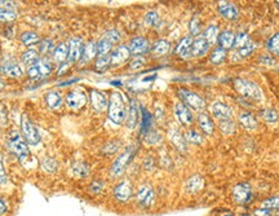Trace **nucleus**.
Wrapping results in <instances>:
<instances>
[{
    "mask_svg": "<svg viewBox=\"0 0 279 216\" xmlns=\"http://www.w3.org/2000/svg\"><path fill=\"white\" fill-rule=\"evenodd\" d=\"M127 105L123 95L120 92H113L109 99L107 115L109 119L115 124H122L127 118Z\"/></svg>",
    "mask_w": 279,
    "mask_h": 216,
    "instance_id": "obj_1",
    "label": "nucleus"
},
{
    "mask_svg": "<svg viewBox=\"0 0 279 216\" xmlns=\"http://www.w3.org/2000/svg\"><path fill=\"white\" fill-rule=\"evenodd\" d=\"M234 88L240 96L249 99L253 101H263L264 100V93L263 90L260 88L255 82L248 79H243V78H238L234 80Z\"/></svg>",
    "mask_w": 279,
    "mask_h": 216,
    "instance_id": "obj_2",
    "label": "nucleus"
},
{
    "mask_svg": "<svg viewBox=\"0 0 279 216\" xmlns=\"http://www.w3.org/2000/svg\"><path fill=\"white\" fill-rule=\"evenodd\" d=\"M7 143L9 149L18 157V160L21 162L26 160L27 157L30 156L29 152V147H27L26 140L23 139V136L17 130H10L8 133Z\"/></svg>",
    "mask_w": 279,
    "mask_h": 216,
    "instance_id": "obj_3",
    "label": "nucleus"
},
{
    "mask_svg": "<svg viewBox=\"0 0 279 216\" xmlns=\"http://www.w3.org/2000/svg\"><path fill=\"white\" fill-rule=\"evenodd\" d=\"M135 153H136V148L133 147V145L127 148L123 153L116 158L115 162L113 163V166L110 168V175L113 177L122 176L127 167H128V164L131 163V161H132Z\"/></svg>",
    "mask_w": 279,
    "mask_h": 216,
    "instance_id": "obj_4",
    "label": "nucleus"
},
{
    "mask_svg": "<svg viewBox=\"0 0 279 216\" xmlns=\"http://www.w3.org/2000/svg\"><path fill=\"white\" fill-rule=\"evenodd\" d=\"M179 97L181 103L185 104L186 107L189 108L190 110H195L202 113L203 110L207 108V104L204 101V99L198 95V93L193 92L189 90H180L179 91Z\"/></svg>",
    "mask_w": 279,
    "mask_h": 216,
    "instance_id": "obj_5",
    "label": "nucleus"
},
{
    "mask_svg": "<svg viewBox=\"0 0 279 216\" xmlns=\"http://www.w3.org/2000/svg\"><path fill=\"white\" fill-rule=\"evenodd\" d=\"M120 42V34L119 31L113 29V30H109L103 34V37L98 40L97 43V54L98 56H105V54H110L113 47L116 43Z\"/></svg>",
    "mask_w": 279,
    "mask_h": 216,
    "instance_id": "obj_6",
    "label": "nucleus"
},
{
    "mask_svg": "<svg viewBox=\"0 0 279 216\" xmlns=\"http://www.w3.org/2000/svg\"><path fill=\"white\" fill-rule=\"evenodd\" d=\"M21 130H22L23 139L26 140L27 144L37 145L40 141V135L38 132L37 127L34 126L33 122H31L30 118L26 114H23L22 118H21Z\"/></svg>",
    "mask_w": 279,
    "mask_h": 216,
    "instance_id": "obj_7",
    "label": "nucleus"
},
{
    "mask_svg": "<svg viewBox=\"0 0 279 216\" xmlns=\"http://www.w3.org/2000/svg\"><path fill=\"white\" fill-rule=\"evenodd\" d=\"M232 200L239 205H246L252 200V186L248 183H240L232 189Z\"/></svg>",
    "mask_w": 279,
    "mask_h": 216,
    "instance_id": "obj_8",
    "label": "nucleus"
},
{
    "mask_svg": "<svg viewBox=\"0 0 279 216\" xmlns=\"http://www.w3.org/2000/svg\"><path fill=\"white\" fill-rule=\"evenodd\" d=\"M87 104V95L82 88H75L70 91L66 95V105L73 110L82 109L86 107Z\"/></svg>",
    "mask_w": 279,
    "mask_h": 216,
    "instance_id": "obj_9",
    "label": "nucleus"
},
{
    "mask_svg": "<svg viewBox=\"0 0 279 216\" xmlns=\"http://www.w3.org/2000/svg\"><path fill=\"white\" fill-rule=\"evenodd\" d=\"M136 198L140 206L147 209V207L153 206L154 201H155V193H154V189L151 186L147 185V184H143L137 190Z\"/></svg>",
    "mask_w": 279,
    "mask_h": 216,
    "instance_id": "obj_10",
    "label": "nucleus"
},
{
    "mask_svg": "<svg viewBox=\"0 0 279 216\" xmlns=\"http://www.w3.org/2000/svg\"><path fill=\"white\" fill-rule=\"evenodd\" d=\"M175 115H176L180 124H183V126L189 127L193 123V113H191V110H190L189 108L186 107L185 104L177 103L176 105H175Z\"/></svg>",
    "mask_w": 279,
    "mask_h": 216,
    "instance_id": "obj_11",
    "label": "nucleus"
},
{
    "mask_svg": "<svg viewBox=\"0 0 279 216\" xmlns=\"http://www.w3.org/2000/svg\"><path fill=\"white\" fill-rule=\"evenodd\" d=\"M133 194L132 184L128 180H122L118 185L114 188V196L119 202H128Z\"/></svg>",
    "mask_w": 279,
    "mask_h": 216,
    "instance_id": "obj_12",
    "label": "nucleus"
},
{
    "mask_svg": "<svg viewBox=\"0 0 279 216\" xmlns=\"http://www.w3.org/2000/svg\"><path fill=\"white\" fill-rule=\"evenodd\" d=\"M211 114L215 119L219 120H224V119H232V110L229 105H226L224 103H220V101H216V103L212 104L211 107Z\"/></svg>",
    "mask_w": 279,
    "mask_h": 216,
    "instance_id": "obj_13",
    "label": "nucleus"
},
{
    "mask_svg": "<svg viewBox=\"0 0 279 216\" xmlns=\"http://www.w3.org/2000/svg\"><path fill=\"white\" fill-rule=\"evenodd\" d=\"M84 46H86V44H83V40L80 39V38H73V39H70L69 57H67L69 62H77V61H80L82 54H83Z\"/></svg>",
    "mask_w": 279,
    "mask_h": 216,
    "instance_id": "obj_14",
    "label": "nucleus"
},
{
    "mask_svg": "<svg viewBox=\"0 0 279 216\" xmlns=\"http://www.w3.org/2000/svg\"><path fill=\"white\" fill-rule=\"evenodd\" d=\"M131 57V51L127 46H118L115 50L110 54V65L119 66L126 62Z\"/></svg>",
    "mask_w": 279,
    "mask_h": 216,
    "instance_id": "obj_15",
    "label": "nucleus"
},
{
    "mask_svg": "<svg viewBox=\"0 0 279 216\" xmlns=\"http://www.w3.org/2000/svg\"><path fill=\"white\" fill-rule=\"evenodd\" d=\"M91 104L92 108L98 113H102L109 107V100H107L106 95L98 90H92L91 91Z\"/></svg>",
    "mask_w": 279,
    "mask_h": 216,
    "instance_id": "obj_16",
    "label": "nucleus"
},
{
    "mask_svg": "<svg viewBox=\"0 0 279 216\" xmlns=\"http://www.w3.org/2000/svg\"><path fill=\"white\" fill-rule=\"evenodd\" d=\"M140 120V108L139 104L135 100H131L130 108H128V111H127V118H126V126L133 130L136 128V126L139 124Z\"/></svg>",
    "mask_w": 279,
    "mask_h": 216,
    "instance_id": "obj_17",
    "label": "nucleus"
},
{
    "mask_svg": "<svg viewBox=\"0 0 279 216\" xmlns=\"http://www.w3.org/2000/svg\"><path fill=\"white\" fill-rule=\"evenodd\" d=\"M130 51H131V54H136V56H141V54H146L147 51L150 48V44H149V40L145 39L142 37H137V38H133L131 40L130 43Z\"/></svg>",
    "mask_w": 279,
    "mask_h": 216,
    "instance_id": "obj_18",
    "label": "nucleus"
},
{
    "mask_svg": "<svg viewBox=\"0 0 279 216\" xmlns=\"http://www.w3.org/2000/svg\"><path fill=\"white\" fill-rule=\"evenodd\" d=\"M219 12L226 20H236L238 16H239V12H238L236 5L235 4L230 3V1H220Z\"/></svg>",
    "mask_w": 279,
    "mask_h": 216,
    "instance_id": "obj_19",
    "label": "nucleus"
},
{
    "mask_svg": "<svg viewBox=\"0 0 279 216\" xmlns=\"http://www.w3.org/2000/svg\"><path fill=\"white\" fill-rule=\"evenodd\" d=\"M211 48L207 40L203 37H198L196 39L193 40V46H191V56L193 57H202L207 54L208 50Z\"/></svg>",
    "mask_w": 279,
    "mask_h": 216,
    "instance_id": "obj_20",
    "label": "nucleus"
},
{
    "mask_svg": "<svg viewBox=\"0 0 279 216\" xmlns=\"http://www.w3.org/2000/svg\"><path fill=\"white\" fill-rule=\"evenodd\" d=\"M168 136H170L171 143L175 145L179 150L181 152H186V140L183 136V133L180 132L179 128H176L175 126H172L168 131Z\"/></svg>",
    "mask_w": 279,
    "mask_h": 216,
    "instance_id": "obj_21",
    "label": "nucleus"
},
{
    "mask_svg": "<svg viewBox=\"0 0 279 216\" xmlns=\"http://www.w3.org/2000/svg\"><path fill=\"white\" fill-rule=\"evenodd\" d=\"M198 124H199L200 130L206 133L207 136H211L215 131V123H213L212 118L204 111L198 114Z\"/></svg>",
    "mask_w": 279,
    "mask_h": 216,
    "instance_id": "obj_22",
    "label": "nucleus"
},
{
    "mask_svg": "<svg viewBox=\"0 0 279 216\" xmlns=\"http://www.w3.org/2000/svg\"><path fill=\"white\" fill-rule=\"evenodd\" d=\"M204 186V180L200 175H194L185 184V190L189 194H198Z\"/></svg>",
    "mask_w": 279,
    "mask_h": 216,
    "instance_id": "obj_23",
    "label": "nucleus"
},
{
    "mask_svg": "<svg viewBox=\"0 0 279 216\" xmlns=\"http://www.w3.org/2000/svg\"><path fill=\"white\" fill-rule=\"evenodd\" d=\"M193 40L194 39L191 37H184L183 39L180 40V43L177 44L175 54H176L179 57H181V58H185V57L190 56V54H191Z\"/></svg>",
    "mask_w": 279,
    "mask_h": 216,
    "instance_id": "obj_24",
    "label": "nucleus"
},
{
    "mask_svg": "<svg viewBox=\"0 0 279 216\" xmlns=\"http://www.w3.org/2000/svg\"><path fill=\"white\" fill-rule=\"evenodd\" d=\"M238 120H239V123L242 124V127H244L246 130H256L257 128V120L256 118L253 116L252 113H249V111H242V113L238 115Z\"/></svg>",
    "mask_w": 279,
    "mask_h": 216,
    "instance_id": "obj_25",
    "label": "nucleus"
},
{
    "mask_svg": "<svg viewBox=\"0 0 279 216\" xmlns=\"http://www.w3.org/2000/svg\"><path fill=\"white\" fill-rule=\"evenodd\" d=\"M0 73L7 75L10 78H21L22 77V69H21L17 63L8 62L4 63L3 66L0 67Z\"/></svg>",
    "mask_w": 279,
    "mask_h": 216,
    "instance_id": "obj_26",
    "label": "nucleus"
},
{
    "mask_svg": "<svg viewBox=\"0 0 279 216\" xmlns=\"http://www.w3.org/2000/svg\"><path fill=\"white\" fill-rule=\"evenodd\" d=\"M234 40H235V35L230 30H225L219 35V47L224 48V50H230L234 47Z\"/></svg>",
    "mask_w": 279,
    "mask_h": 216,
    "instance_id": "obj_27",
    "label": "nucleus"
},
{
    "mask_svg": "<svg viewBox=\"0 0 279 216\" xmlns=\"http://www.w3.org/2000/svg\"><path fill=\"white\" fill-rule=\"evenodd\" d=\"M69 57V46L65 43H61L53 50V60L57 63H62L67 60Z\"/></svg>",
    "mask_w": 279,
    "mask_h": 216,
    "instance_id": "obj_28",
    "label": "nucleus"
},
{
    "mask_svg": "<svg viewBox=\"0 0 279 216\" xmlns=\"http://www.w3.org/2000/svg\"><path fill=\"white\" fill-rule=\"evenodd\" d=\"M219 27L212 23V25H209L206 30H204V34H203L202 37L207 40V43H208L209 46L212 47L216 44L217 39H219Z\"/></svg>",
    "mask_w": 279,
    "mask_h": 216,
    "instance_id": "obj_29",
    "label": "nucleus"
},
{
    "mask_svg": "<svg viewBox=\"0 0 279 216\" xmlns=\"http://www.w3.org/2000/svg\"><path fill=\"white\" fill-rule=\"evenodd\" d=\"M171 51V44L168 40L166 39H160L158 42H155V44L151 48V52H153L155 56H166L168 52Z\"/></svg>",
    "mask_w": 279,
    "mask_h": 216,
    "instance_id": "obj_30",
    "label": "nucleus"
},
{
    "mask_svg": "<svg viewBox=\"0 0 279 216\" xmlns=\"http://www.w3.org/2000/svg\"><path fill=\"white\" fill-rule=\"evenodd\" d=\"M46 103L50 109H57L62 104V96L57 91H50V92H48L46 95Z\"/></svg>",
    "mask_w": 279,
    "mask_h": 216,
    "instance_id": "obj_31",
    "label": "nucleus"
},
{
    "mask_svg": "<svg viewBox=\"0 0 279 216\" xmlns=\"http://www.w3.org/2000/svg\"><path fill=\"white\" fill-rule=\"evenodd\" d=\"M97 54V44L94 42H90L88 44L84 46L83 54H82V58H80V62L86 63L88 61H91L92 58H94V56Z\"/></svg>",
    "mask_w": 279,
    "mask_h": 216,
    "instance_id": "obj_32",
    "label": "nucleus"
},
{
    "mask_svg": "<svg viewBox=\"0 0 279 216\" xmlns=\"http://www.w3.org/2000/svg\"><path fill=\"white\" fill-rule=\"evenodd\" d=\"M35 65H37L42 78L48 77V75H50V73L53 71V65H52V62H50L48 58H40Z\"/></svg>",
    "mask_w": 279,
    "mask_h": 216,
    "instance_id": "obj_33",
    "label": "nucleus"
},
{
    "mask_svg": "<svg viewBox=\"0 0 279 216\" xmlns=\"http://www.w3.org/2000/svg\"><path fill=\"white\" fill-rule=\"evenodd\" d=\"M39 60H40L39 54H38L37 51L29 50V51H26V52H23L22 61H23V63H26L29 67L33 66V65H35V63H37Z\"/></svg>",
    "mask_w": 279,
    "mask_h": 216,
    "instance_id": "obj_34",
    "label": "nucleus"
},
{
    "mask_svg": "<svg viewBox=\"0 0 279 216\" xmlns=\"http://www.w3.org/2000/svg\"><path fill=\"white\" fill-rule=\"evenodd\" d=\"M226 58V51L221 47H215L212 51V54H211V62L212 63H219L224 62V60Z\"/></svg>",
    "mask_w": 279,
    "mask_h": 216,
    "instance_id": "obj_35",
    "label": "nucleus"
},
{
    "mask_svg": "<svg viewBox=\"0 0 279 216\" xmlns=\"http://www.w3.org/2000/svg\"><path fill=\"white\" fill-rule=\"evenodd\" d=\"M21 42L23 43V46L26 47L35 46L39 42V37L34 31H26L21 35Z\"/></svg>",
    "mask_w": 279,
    "mask_h": 216,
    "instance_id": "obj_36",
    "label": "nucleus"
},
{
    "mask_svg": "<svg viewBox=\"0 0 279 216\" xmlns=\"http://www.w3.org/2000/svg\"><path fill=\"white\" fill-rule=\"evenodd\" d=\"M261 118L268 123H276L279 119V114L274 109L266 108V109L261 110Z\"/></svg>",
    "mask_w": 279,
    "mask_h": 216,
    "instance_id": "obj_37",
    "label": "nucleus"
},
{
    "mask_svg": "<svg viewBox=\"0 0 279 216\" xmlns=\"http://www.w3.org/2000/svg\"><path fill=\"white\" fill-rule=\"evenodd\" d=\"M219 128L224 135H232L235 131V123L232 122V119L219 120Z\"/></svg>",
    "mask_w": 279,
    "mask_h": 216,
    "instance_id": "obj_38",
    "label": "nucleus"
},
{
    "mask_svg": "<svg viewBox=\"0 0 279 216\" xmlns=\"http://www.w3.org/2000/svg\"><path fill=\"white\" fill-rule=\"evenodd\" d=\"M185 140L194 145H200L203 143V137L196 130H189L185 135Z\"/></svg>",
    "mask_w": 279,
    "mask_h": 216,
    "instance_id": "obj_39",
    "label": "nucleus"
},
{
    "mask_svg": "<svg viewBox=\"0 0 279 216\" xmlns=\"http://www.w3.org/2000/svg\"><path fill=\"white\" fill-rule=\"evenodd\" d=\"M249 42H251V39H249V37L246 33L236 34L235 40H234V48H236V50H240V48H243L244 46H247Z\"/></svg>",
    "mask_w": 279,
    "mask_h": 216,
    "instance_id": "obj_40",
    "label": "nucleus"
},
{
    "mask_svg": "<svg viewBox=\"0 0 279 216\" xmlns=\"http://www.w3.org/2000/svg\"><path fill=\"white\" fill-rule=\"evenodd\" d=\"M268 48H269V51L273 54L279 56V33L274 34V35L270 38L269 42H268Z\"/></svg>",
    "mask_w": 279,
    "mask_h": 216,
    "instance_id": "obj_41",
    "label": "nucleus"
},
{
    "mask_svg": "<svg viewBox=\"0 0 279 216\" xmlns=\"http://www.w3.org/2000/svg\"><path fill=\"white\" fill-rule=\"evenodd\" d=\"M16 20V13L13 10L8 9V8H0V21L3 22H10V21Z\"/></svg>",
    "mask_w": 279,
    "mask_h": 216,
    "instance_id": "obj_42",
    "label": "nucleus"
},
{
    "mask_svg": "<svg viewBox=\"0 0 279 216\" xmlns=\"http://www.w3.org/2000/svg\"><path fill=\"white\" fill-rule=\"evenodd\" d=\"M110 65V54H105V56H98L96 60V69L102 71V70L107 69Z\"/></svg>",
    "mask_w": 279,
    "mask_h": 216,
    "instance_id": "obj_43",
    "label": "nucleus"
},
{
    "mask_svg": "<svg viewBox=\"0 0 279 216\" xmlns=\"http://www.w3.org/2000/svg\"><path fill=\"white\" fill-rule=\"evenodd\" d=\"M264 209L268 210H279V197H272V198H268L263 202Z\"/></svg>",
    "mask_w": 279,
    "mask_h": 216,
    "instance_id": "obj_44",
    "label": "nucleus"
},
{
    "mask_svg": "<svg viewBox=\"0 0 279 216\" xmlns=\"http://www.w3.org/2000/svg\"><path fill=\"white\" fill-rule=\"evenodd\" d=\"M189 30L193 37H195V35H198V34L200 33V21L198 17H193V18H191L189 25Z\"/></svg>",
    "mask_w": 279,
    "mask_h": 216,
    "instance_id": "obj_45",
    "label": "nucleus"
},
{
    "mask_svg": "<svg viewBox=\"0 0 279 216\" xmlns=\"http://www.w3.org/2000/svg\"><path fill=\"white\" fill-rule=\"evenodd\" d=\"M255 48H256V46H255V43H253L252 40L249 42L247 46H244L243 48H240V50H238V54H240L242 57H248V56H251V54H253V51H255Z\"/></svg>",
    "mask_w": 279,
    "mask_h": 216,
    "instance_id": "obj_46",
    "label": "nucleus"
},
{
    "mask_svg": "<svg viewBox=\"0 0 279 216\" xmlns=\"http://www.w3.org/2000/svg\"><path fill=\"white\" fill-rule=\"evenodd\" d=\"M158 21H159V16H158L156 12H149V13L145 16V23L149 25V26H154V25H156Z\"/></svg>",
    "mask_w": 279,
    "mask_h": 216,
    "instance_id": "obj_47",
    "label": "nucleus"
},
{
    "mask_svg": "<svg viewBox=\"0 0 279 216\" xmlns=\"http://www.w3.org/2000/svg\"><path fill=\"white\" fill-rule=\"evenodd\" d=\"M52 50H53V43H52V40L46 39L44 40L43 43L40 44V52H42V54H48Z\"/></svg>",
    "mask_w": 279,
    "mask_h": 216,
    "instance_id": "obj_48",
    "label": "nucleus"
},
{
    "mask_svg": "<svg viewBox=\"0 0 279 216\" xmlns=\"http://www.w3.org/2000/svg\"><path fill=\"white\" fill-rule=\"evenodd\" d=\"M75 172H77L78 176L80 177H84L88 175V167L86 166V164H83V163H78L77 166H75Z\"/></svg>",
    "mask_w": 279,
    "mask_h": 216,
    "instance_id": "obj_49",
    "label": "nucleus"
},
{
    "mask_svg": "<svg viewBox=\"0 0 279 216\" xmlns=\"http://www.w3.org/2000/svg\"><path fill=\"white\" fill-rule=\"evenodd\" d=\"M143 63H145V60H143L142 57L137 56L136 58L131 62V69H133V70L141 69V67L143 66Z\"/></svg>",
    "mask_w": 279,
    "mask_h": 216,
    "instance_id": "obj_50",
    "label": "nucleus"
},
{
    "mask_svg": "<svg viewBox=\"0 0 279 216\" xmlns=\"http://www.w3.org/2000/svg\"><path fill=\"white\" fill-rule=\"evenodd\" d=\"M7 109L3 104H0V126H5L7 124Z\"/></svg>",
    "mask_w": 279,
    "mask_h": 216,
    "instance_id": "obj_51",
    "label": "nucleus"
},
{
    "mask_svg": "<svg viewBox=\"0 0 279 216\" xmlns=\"http://www.w3.org/2000/svg\"><path fill=\"white\" fill-rule=\"evenodd\" d=\"M160 135L159 133H156V132H149L146 135V141L149 144H156V143H159L160 141Z\"/></svg>",
    "mask_w": 279,
    "mask_h": 216,
    "instance_id": "obj_52",
    "label": "nucleus"
},
{
    "mask_svg": "<svg viewBox=\"0 0 279 216\" xmlns=\"http://www.w3.org/2000/svg\"><path fill=\"white\" fill-rule=\"evenodd\" d=\"M103 188V183L100 181V180H94L92 184H91V190H92L93 193H100L101 190Z\"/></svg>",
    "mask_w": 279,
    "mask_h": 216,
    "instance_id": "obj_53",
    "label": "nucleus"
},
{
    "mask_svg": "<svg viewBox=\"0 0 279 216\" xmlns=\"http://www.w3.org/2000/svg\"><path fill=\"white\" fill-rule=\"evenodd\" d=\"M7 183H8L7 173H5V170H4L3 162L0 160V185H5Z\"/></svg>",
    "mask_w": 279,
    "mask_h": 216,
    "instance_id": "obj_54",
    "label": "nucleus"
},
{
    "mask_svg": "<svg viewBox=\"0 0 279 216\" xmlns=\"http://www.w3.org/2000/svg\"><path fill=\"white\" fill-rule=\"evenodd\" d=\"M255 216H272V210H268V209H256L255 210Z\"/></svg>",
    "mask_w": 279,
    "mask_h": 216,
    "instance_id": "obj_55",
    "label": "nucleus"
},
{
    "mask_svg": "<svg viewBox=\"0 0 279 216\" xmlns=\"http://www.w3.org/2000/svg\"><path fill=\"white\" fill-rule=\"evenodd\" d=\"M260 62H263L264 65H273L274 63V58L270 57V54H264L263 57H260Z\"/></svg>",
    "mask_w": 279,
    "mask_h": 216,
    "instance_id": "obj_56",
    "label": "nucleus"
},
{
    "mask_svg": "<svg viewBox=\"0 0 279 216\" xmlns=\"http://www.w3.org/2000/svg\"><path fill=\"white\" fill-rule=\"evenodd\" d=\"M8 213V205L7 202L0 197V216L5 215V214Z\"/></svg>",
    "mask_w": 279,
    "mask_h": 216,
    "instance_id": "obj_57",
    "label": "nucleus"
},
{
    "mask_svg": "<svg viewBox=\"0 0 279 216\" xmlns=\"http://www.w3.org/2000/svg\"><path fill=\"white\" fill-rule=\"evenodd\" d=\"M75 82H78V79L66 80V82H62V83H60V84H58V86H60V87H65V86H67V84H73V83H75Z\"/></svg>",
    "mask_w": 279,
    "mask_h": 216,
    "instance_id": "obj_58",
    "label": "nucleus"
},
{
    "mask_svg": "<svg viewBox=\"0 0 279 216\" xmlns=\"http://www.w3.org/2000/svg\"><path fill=\"white\" fill-rule=\"evenodd\" d=\"M3 88H4V83H3V82H1V80H0V91L3 90Z\"/></svg>",
    "mask_w": 279,
    "mask_h": 216,
    "instance_id": "obj_59",
    "label": "nucleus"
},
{
    "mask_svg": "<svg viewBox=\"0 0 279 216\" xmlns=\"http://www.w3.org/2000/svg\"><path fill=\"white\" fill-rule=\"evenodd\" d=\"M277 5H278V9H279V1H277Z\"/></svg>",
    "mask_w": 279,
    "mask_h": 216,
    "instance_id": "obj_60",
    "label": "nucleus"
},
{
    "mask_svg": "<svg viewBox=\"0 0 279 216\" xmlns=\"http://www.w3.org/2000/svg\"><path fill=\"white\" fill-rule=\"evenodd\" d=\"M240 216H249V215H240Z\"/></svg>",
    "mask_w": 279,
    "mask_h": 216,
    "instance_id": "obj_61",
    "label": "nucleus"
},
{
    "mask_svg": "<svg viewBox=\"0 0 279 216\" xmlns=\"http://www.w3.org/2000/svg\"><path fill=\"white\" fill-rule=\"evenodd\" d=\"M225 216H232V215H225Z\"/></svg>",
    "mask_w": 279,
    "mask_h": 216,
    "instance_id": "obj_62",
    "label": "nucleus"
}]
</instances>
